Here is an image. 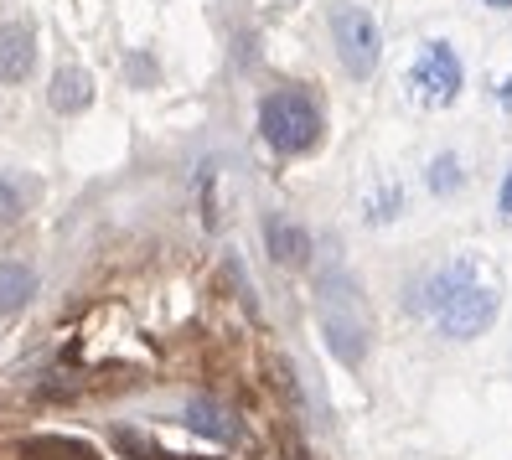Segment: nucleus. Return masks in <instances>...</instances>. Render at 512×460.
<instances>
[{
    "mask_svg": "<svg viewBox=\"0 0 512 460\" xmlns=\"http://www.w3.org/2000/svg\"><path fill=\"white\" fill-rule=\"evenodd\" d=\"M331 47H337V63H342V73L347 78H357V83H368L373 73H378V63H383V26L373 21V11H363V6H331Z\"/></svg>",
    "mask_w": 512,
    "mask_h": 460,
    "instance_id": "nucleus-5",
    "label": "nucleus"
},
{
    "mask_svg": "<svg viewBox=\"0 0 512 460\" xmlns=\"http://www.w3.org/2000/svg\"><path fill=\"white\" fill-rule=\"evenodd\" d=\"M316 321H321L331 357L347 362V367H363L368 342H373V316H368L363 285H357L347 269H331L316 280Z\"/></svg>",
    "mask_w": 512,
    "mask_h": 460,
    "instance_id": "nucleus-2",
    "label": "nucleus"
},
{
    "mask_svg": "<svg viewBox=\"0 0 512 460\" xmlns=\"http://www.w3.org/2000/svg\"><path fill=\"white\" fill-rule=\"evenodd\" d=\"M264 238H269V254H275V264L285 269H306L311 264V233L290 223V218H269L264 223Z\"/></svg>",
    "mask_w": 512,
    "mask_h": 460,
    "instance_id": "nucleus-8",
    "label": "nucleus"
},
{
    "mask_svg": "<svg viewBox=\"0 0 512 460\" xmlns=\"http://www.w3.org/2000/svg\"><path fill=\"white\" fill-rule=\"evenodd\" d=\"M466 161L456 156V150H440V156L430 161V171H425V187L435 192V197H456V192H466Z\"/></svg>",
    "mask_w": 512,
    "mask_h": 460,
    "instance_id": "nucleus-13",
    "label": "nucleus"
},
{
    "mask_svg": "<svg viewBox=\"0 0 512 460\" xmlns=\"http://www.w3.org/2000/svg\"><path fill=\"white\" fill-rule=\"evenodd\" d=\"M497 104L512 114V78H502V88H497Z\"/></svg>",
    "mask_w": 512,
    "mask_h": 460,
    "instance_id": "nucleus-17",
    "label": "nucleus"
},
{
    "mask_svg": "<svg viewBox=\"0 0 512 460\" xmlns=\"http://www.w3.org/2000/svg\"><path fill=\"white\" fill-rule=\"evenodd\" d=\"M404 88H409V99L419 109H450L461 99V88H466V63H461V52L450 47V42H425L414 52V63L404 73Z\"/></svg>",
    "mask_w": 512,
    "mask_h": 460,
    "instance_id": "nucleus-4",
    "label": "nucleus"
},
{
    "mask_svg": "<svg viewBox=\"0 0 512 460\" xmlns=\"http://www.w3.org/2000/svg\"><path fill=\"white\" fill-rule=\"evenodd\" d=\"M497 207H502V218H512V171L502 176V192H497Z\"/></svg>",
    "mask_w": 512,
    "mask_h": 460,
    "instance_id": "nucleus-16",
    "label": "nucleus"
},
{
    "mask_svg": "<svg viewBox=\"0 0 512 460\" xmlns=\"http://www.w3.org/2000/svg\"><path fill=\"white\" fill-rule=\"evenodd\" d=\"M409 305L440 336H450V342H476V336L492 331V321L502 311V295H497V285L487 280V269H481L476 259H456V264L430 269L425 280L414 285Z\"/></svg>",
    "mask_w": 512,
    "mask_h": 460,
    "instance_id": "nucleus-1",
    "label": "nucleus"
},
{
    "mask_svg": "<svg viewBox=\"0 0 512 460\" xmlns=\"http://www.w3.org/2000/svg\"><path fill=\"white\" fill-rule=\"evenodd\" d=\"M259 135H264L269 150H280V156H311L326 135L321 104L306 88H275V94H264V104H259Z\"/></svg>",
    "mask_w": 512,
    "mask_h": 460,
    "instance_id": "nucleus-3",
    "label": "nucleus"
},
{
    "mask_svg": "<svg viewBox=\"0 0 512 460\" xmlns=\"http://www.w3.org/2000/svg\"><path fill=\"white\" fill-rule=\"evenodd\" d=\"M399 212H404V192H399V187H383L378 197H368L363 218H368V223H388V218H399Z\"/></svg>",
    "mask_w": 512,
    "mask_h": 460,
    "instance_id": "nucleus-14",
    "label": "nucleus"
},
{
    "mask_svg": "<svg viewBox=\"0 0 512 460\" xmlns=\"http://www.w3.org/2000/svg\"><path fill=\"white\" fill-rule=\"evenodd\" d=\"M21 460H99V450L73 435H42L21 445Z\"/></svg>",
    "mask_w": 512,
    "mask_h": 460,
    "instance_id": "nucleus-11",
    "label": "nucleus"
},
{
    "mask_svg": "<svg viewBox=\"0 0 512 460\" xmlns=\"http://www.w3.org/2000/svg\"><path fill=\"white\" fill-rule=\"evenodd\" d=\"M481 6H492V11H512V0H481Z\"/></svg>",
    "mask_w": 512,
    "mask_h": 460,
    "instance_id": "nucleus-18",
    "label": "nucleus"
},
{
    "mask_svg": "<svg viewBox=\"0 0 512 460\" xmlns=\"http://www.w3.org/2000/svg\"><path fill=\"white\" fill-rule=\"evenodd\" d=\"M187 424L197 429V435L218 440V445H233V440H238L233 414H228L223 404H213V398H192V404H187Z\"/></svg>",
    "mask_w": 512,
    "mask_h": 460,
    "instance_id": "nucleus-10",
    "label": "nucleus"
},
{
    "mask_svg": "<svg viewBox=\"0 0 512 460\" xmlns=\"http://www.w3.org/2000/svg\"><path fill=\"white\" fill-rule=\"evenodd\" d=\"M37 192L42 187L26 171H0V228H16L26 212H32Z\"/></svg>",
    "mask_w": 512,
    "mask_h": 460,
    "instance_id": "nucleus-9",
    "label": "nucleus"
},
{
    "mask_svg": "<svg viewBox=\"0 0 512 460\" xmlns=\"http://www.w3.org/2000/svg\"><path fill=\"white\" fill-rule=\"evenodd\" d=\"M37 295V274L26 269V264H16V259H6L0 264V316H11V311H21L26 300Z\"/></svg>",
    "mask_w": 512,
    "mask_h": 460,
    "instance_id": "nucleus-12",
    "label": "nucleus"
},
{
    "mask_svg": "<svg viewBox=\"0 0 512 460\" xmlns=\"http://www.w3.org/2000/svg\"><path fill=\"white\" fill-rule=\"evenodd\" d=\"M114 445L125 450V455H135V460H166L156 445H150V440L140 435V429H114Z\"/></svg>",
    "mask_w": 512,
    "mask_h": 460,
    "instance_id": "nucleus-15",
    "label": "nucleus"
},
{
    "mask_svg": "<svg viewBox=\"0 0 512 460\" xmlns=\"http://www.w3.org/2000/svg\"><path fill=\"white\" fill-rule=\"evenodd\" d=\"M32 68H37V26L21 16H6L0 21V88L26 83Z\"/></svg>",
    "mask_w": 512,
    "mask_h": 460,
    "instance_id": "nucleus-6",
    "label": "nucleus"
},
{
    "mask_svg": "<svg viewBox=\"0 0 512 460\" xmlns=\"http://www.w3.org/2000/svg\"><path fill=\"white\" fill-rule=\"evenodd\" d=\"M47 104H52V114H83L94 104V73L78 68V63L57 68L52 83H47Z\"/></svg>",
    "mask_w": 512,
    "mask_h": 460,
    "instance_id": "nucleus-7",
    "label": "nucleus"
}]
</instances>
